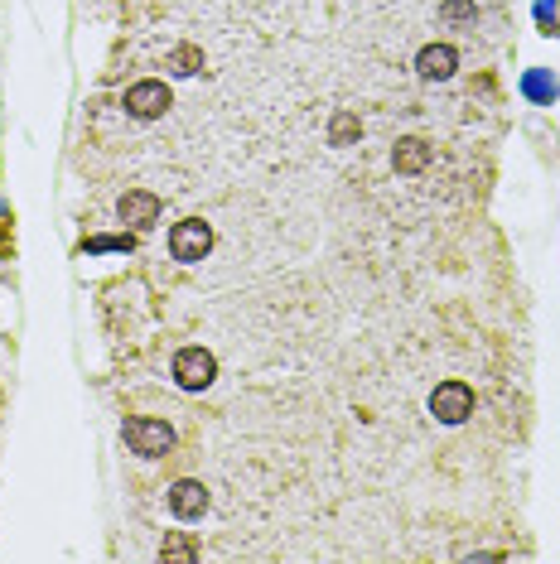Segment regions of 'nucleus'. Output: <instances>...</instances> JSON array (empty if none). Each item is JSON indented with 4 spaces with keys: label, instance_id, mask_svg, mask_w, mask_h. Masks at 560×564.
<instances>
[{
    "label": "nucleus",
    "instance_id": "nucleus-2",
    "mask_svg": "<svg viewBox=\"0 0 560 564\" xmlns=\"http://www.w3.org/2000/svg\"><path fill=\"white\" fill-rule=\"evenodd\" d=\"M169 251H174V261L194 266V261H203V256L213 251V227H208V222H198V217L179 222V227L169 232Z\"/></svg>",
    "mask_w": 560,
    "mask_h": 564
},
{
    "label": "nucleus",
    "instance_id": "nucleus-1",
    "mask_svg": "<svg viewBox=\"0 0 560 564\" xmlns=\"http://www.w3.org/2000/svg\"><path fill=\"white\" fill-rule=\"evenodd\" d=\"M126 444H131V454L160 458V454H169V449H174V430H169L165 420L136 415V420H126Z\"/></svg>",
    "mask_w": 560,
    "mask_h": 564
},
{
    "label": "nucleus",
    "instance_id": "nucleus-7",
    "mask_svg": "<svg viewBox=\"0 0 560 564\" xmlns=\"http://www.w3.org/2000/svg\"><path fill=\"white\" fill-rule=\"evenodd\" d=\"M116 213H121V222H131V227H150V222H160V198L136 188V193H126L116 203Z\"/></svg>",
    "mask_w": 560,
    "mask_h": 564
},
{
    "label": "nucleus",
    "instance_id": "nucleus-10",
    "mask_svg": "<svg viewBox=\"0 0 560 564\" xmlns=\"http://www.w3.org/2000/svg\"><path fill=\"white\" fill-rule=\"evenodd\" d=\"M353 135H358V116H353V111H338L334 126H329V140H334V145H348Z\"/></svg>",
    "mask_w": 560,
    "mask_h": 564
},
{
    "label": "nucleus",
    "instance_id": "nucleus-11",
    "mask_svg": "<svg viewBox=\"0 0 560 564\" xmlns=\"http://www.w3.org/2000/svg\"><path fill=\"white\" fill-rule=\"evenodd\" d=\"M198 63H203V54H198L194 44H179L174 58H169V68H174V73H198Z\"/></svg>",
    "mask_w": 560,
    "mask_h": 564
},
{
    "label": "nucleus",
    "instance_id": "nucleus-12",
    "mask_svg": "<svg viewBox=\"0 0 560 564\" xmlns=\"http://www.w3.org/2000/svg\"><path fill=\"white\" fill-rule=\"evenodd\" d=\"M440 15H445L449 25H464V20H474V0H445Z\"/></svg>",
    "mask_w": 560,
    "mask_h": 564
},
{
    "label": "nucleus",
    "instance_id": "nucleus-9",
    "mask_svg": "<svg viewBox=\"0 0 560 564\" xmlns=\"http://www.w3.org/2000/svg\"><path fill=\"white\" fill-rule=\"evenodd\" d=\"M392 164H396V174H420V169L430 164V145H425L420 135H406V140H396Z\"/></svg>",
    "mask_w": 560,
    "mask_h": 564
},
{
    "label": "nucleus",
    "instance_id": "nucleus-8",
    "mask_svg": "<svg viewBox=\"0 0 560 564\" xmlns=\"http://www.w3.org/2000/svg\"><path fill=\"white\" fill-rule=\"evenodd\" d=\"M454 63H459V54L449 49V44H425L416 54V73L420 78H430V82H440L454 73Z\"/></svg>",
    "mask_w": 560,
    "mask_h": 564
},
{
    "label": "nucleus",
    "instance_id": "nucleus-5",
    "mask_svg": "<svg viewBox=\"0 0 560 564\" xmlns=\"http://www.w3.org/2000/svg\"><path fill=\"white\" fill-rule=\"evenodd\" d=\"M165 107H169V87H165V82H155V78L136 82V87L126 92V111H131V116H140V121H155V116H165Z\"/></svg>",
    "mask_w": 560,
    "mask_h": 564
},
{
    "label": "nucleus",
    "instance_id": "nucleus-4",
    "mask_svg": "<svg viewBox=\"0 0 560 564\" xmlns=\"http://www.w3.org/2000/svg\"><path fill=\"white\" fill-rule=\"evenodd\" d=\"M218 376V362H213V352L203 348H184L174 357V381L184 386V391H203L208 381Z\"/></svg>",
    "mask_w": 560,
    "mask_h": 564
},
{
    "label": "nucleus",
    "instance_id": "nucleus-3",
    "mask_svg": "<svg viewBox=\"0 0 560 564\" xmlns=\"http://www.w3.org/2000/svg\"><path fill=\"white\" fill-rule=\"evenodd\" d=\"M430 410H435V420L459 425V420L474 415V391H469L464 381H440V386L430 391Z\"/></svg>",
    "mask_w": 560,
    "mask_h": 564
},
{
    "label": "nucleus",
    "instance_id": "nucleus-13",
    "mask_svg": "<svg viewBox=\"0 0 560 564\" xmlns=\"http://www.w3.org/2000/svg\"><path fill=\"white\" fill-rule=\"evenodd\" d=\"M165 560H194V540H184V536L165 540Z\"/></svg>",
    "mask_w": 560,
    "mask_h": 564
},
{
    "label": "nucleus",
    "instance_id": "nucleus-6",
    "mask_svg": "<svg viewBox=\"0 0 560 564\" xmlns=\"http://www.w3.org/2000/svg\"><path fill=\"white\" fill-rule=\"evenodd\" d=\"M169 507H174V516L194 521V516H203V511H208V492H203V483L184 478V483L169 487Z\"/></svg>",
    "mask_w": 560,
    "mask_h": 564
}]
</instances>
